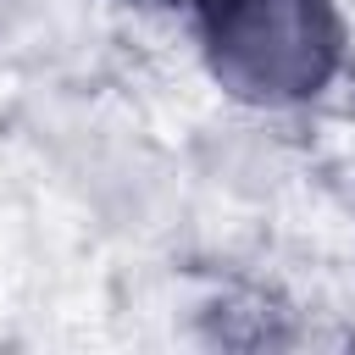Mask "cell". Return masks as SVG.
I'll use <instances>...</instances> for the list:
<instances>
[{
	"label": "cell",
	"instance_id": "1",
	"mask_svg": "<svg viewBox=\"0 0 355 355\" xmlns=\"http://www.w3.org/2000/svg\"><path fill=\"white\" fill-rule=\"evenodd\" d=\"M216 55L250 94H300L327 72V22L311 0H233L216 28Z\"/></svg>",
	"mask_w": 355,
	"mask_h": 355
}]
</instances>
